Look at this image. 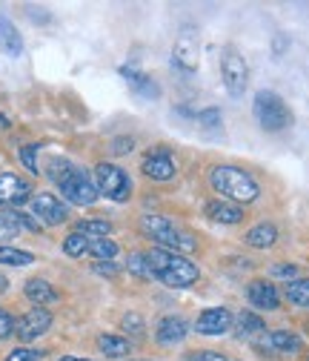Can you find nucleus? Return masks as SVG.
<instances>
[{
  "label": "nucleus",
  "mask_w": 309,
  "mask_h": 361,
  "mask_svg": "<svg viewBox=\"0 0 309 361\" xmlns=\"http://www.w3.org/2000/svg\"><path fill=\"white\" fill-rule=\"evenodd\" d=\"M146 264H149V276L163 281L166 287L181 290V287H189L198 281V267L178 252L152 250V252H146Z\"/></svg>",
  "instance_id": "nucleus-1"
},
{
  "label": "nucleus",
  "mask_w": 309,
  "mask_h": 361,
  "mask_svg": "<svg viewBox=\"0 0 309 361\" xmlns=\"http://www.w3.org/2000/svg\"><path fill=\"white\" fill-rule=\"evenodd\" d=\"M209 180H212V190L217 195H224L235 204H252L260 195L255 178L249 172L238 169V166H215Z\"/></svg>",
  "instance_id": "nucleus-2"
},
{
  "label": "nucleus",
  "mask_w": 309,
  "mask_h": 361,
  "mask_svg": "<svg viewBox=\"0 0 309 361\" xmlns=\"http://www.w3.org/2000/svg\"><path fill=\"white\" fill-rule=\"evenodd\" d=\"M141 227H144V233H146L152 241H158L160 250H166V252L184 255V252H192V250L198 247L195 238H192L187 230H181L178 224L169 221V218H163V215H144V218H141Z\"/></svg>",
  "instance_id": "nucleus-3"
},
{
  "label": "nucleus",
  "mask_w": 309,
  "mask_h": 361,
  "mask_svg": "<svg viewBox=\"0 0 309 361\" xmlns=\"http://www.w3.org/2000/svg\"><path fill=\"white\" fill-rule=\"evenodd\" d=\"M255 118H258V123L267 132H281V129L292 126L289 106L284 104L281 95L270 92V89H260V92L255 95Z\"/></svg>",
  "instance_id": "nucleus-4"
},
{
  "label": "nucleus",
  "mask_w": 309,
  "mask_h": 361,
  "mask_svg": "<svg viewBox=\"0 0 309 361\" xmlns=\"http://www.w3.org/2000/svg\"><path fill=\"white\" fill-rule=\"evenodd\" d=\"M58 187H61L63 198H66L69 204H75V207H89V204L98 201V187H95V180L86 175L83 169H77V166H72V169L66 172V178L61 180Z\"/></svg>",
  "instance_id": "nucleus-5"
},
{
  "label": "nucleus",
  "mask_w": 309,
  "mask_h": 361,
  "mask_svg": "<svg viewBox=\"0 0 309 361\" xmlns=\"http://www.w3.org/2000/svg\"><path fill=\"white\" fill-rule=\"evenodd\" d=\"M220 72H224V83L229 89V95L241 98L246 92V83H249V66L235 47H227L220 52Z\"/></svg>",
  "instance_id": "nucleus-6"
},
{
  "label": "nucleus",
  "mask_w": 309,
  "mask_h": 361,
  "mask_svg": "<svg viewBox=\"0 0 309 361\" xmlns=\"http://www.w3.org/2000/svg\"><path fill=\"white\" fill-rule=\"evenodd\" d=\"M95 187H98V192H103L106 198H112V201L120 204L132 192V180H129V175L120 166H115V164H98V169H95Z\"/></svg>",
  "instance_id": "nucleus-7"
},
{
  "label": "nucleus",
  "mask_w": 309,
  "mask_h": 361,
  "mask_svg": "<svg viewBox=\"0 0 309 361\" xmlns=\"http://www.w3.org/2000/svg\"><path fill=\"white\" fill-rule=\"evenodd\" d=\"M52 327V312L43 310V307H34L29 312H23L20 319L15 322V333L20 336V341H34L40 338L43 333H46Z\"/></svg>",
  "instance_id": "nucleus-8"
},
{
  "label": "nucleus",
  "mask_w": 309,
  "mask_h": 361,
  "mask_svg": "<svg viewBox=\"0 0 309 361\" xmlns=\"http://www.w3.org/2000/svg\"><path fill=\"white\" fill-rule=\"evenodd\" d=\"M32 195L29 180L15 172H0V207H20Z\"/></svg>",
  "instance_id": "nucleus-9"
},
{
  "label": "nucleus",
  "mask_w": 309,
  "mask_h": 361,
  "mask_svg": "<svg viewBox=\"0 0 309 361\" xmlns=\"http://www.w3.org/2000/svg\"><path fill=\"white\" fill-rule=\"evenodd\" d=\"M32 212H34L43 224H49V227H58V224H63V221L69 218L66 204H61V201H58L55 195H49V192H40V195L32 198Z\"/></svg>",
  "instance_id": "nucleus-10"
},
{
  "label": "nucleus",
  "mask_w": 309,
  "mask_h": 361,
  "mask_svg": "<svg viewBox=\"0 0 309 361\" xmlns=\"http://www.w3.org/2000/svg\"><path fill=\"white\" fill-rule=\"evenodd\" d=\"M232 312L227 307H212V310H203L201 319H198V333L201 336H224L229 333L232 327Z\"/></svg>",
  "instance_id": "nucleus-11"
},
{
  "label": "nucleus",
  "mask_w": 309,
  "mask_h": 361,
  "mask_svg": "<svg viewBox=\"0 0 309 361\" xmlns=\"http://www.w3.org/2000/svg\"><path fill=\"white\" fill-rule=\"evenodd\" d=\"M144 172L152 180H172L175 172H178V166H175V161H172V155H169L166 147H158V149H152L144 158Z\"/></svg>",
  "instance_id": "nucleus-12"
},
{
  "label": "nucleus",
  "mask_w": 309,
  "mask_h": 361,
  "mask_svg": "<svg viewBox=\"0 0 309 361\" xmlns=\"http://www.w3.org/2000/svg\"><path fill=\"white\" fill-rule=\"evenodd\" d=\"M187 336H189V324L181 319V315H166V319L158 322V330H155L158 344H178Z\"/></svg>",
  "instance_id": "nucleus-13"
},
{
  "label": "nucleus",
  "mask_w": 309,
  "mask_h": 361,
  "mask_svg": "<svg viewBox=\"0 0 309 361\" xmlns=\"http://www.w3.org/2000/svg\"><path fill=\"white\" fill-rule=\"evenodd\" d=\"M172 58H175V63H178L181 69H187V72L198 69V40H195L189 32H184V35L178 37V43H175Z\"/></svg>",
  "instance_id": "nucleus-14"
},
{
  "label": "nucleus",
  "mask_w": 309,
  "mask_h": 361,
  "mask_svg": "<svg viewBox=\"0 0 309 361\" xmlns=\"http://www.w3.org/2000/svg\"><path fill=\"white\" fill-rule=\"evenodd\" d=\"M246 295H249L252 307H258V310H278V304H281V295L270 281H252L246 287Z\"/></svg>",
  "instance_id": "nucleus-15"
},
{
  "label": "nucleus",
  "mask_w": 309,
  "mask_h": 361,
  "mask_svg": "<svg viewBox=\"0 0 309 361\" xmlns=\"http://www.w3.org/2000/svg\"><path fill=\"white\" fill-rule=\"evenodd\" d=\"M0 49H4L9 58H20L23 55V37H20V32L15 29V23L6 15H0Z\"/></svg>",
  "instance_id": "nucleus-16"
},
{
  "label": "nucleus",
  "mask_w": 309,
  "mask_h": 361,
  "mask_svg": "<svg viewBox=\"0 0 309 361\" xmlns=\"http://www.w3.org/2000/svg\"><path fill=\"white\" fill-rule=\"evenodd\" d=\"M267 344L272 353H281V355H298L301 353V336L298 333H289V330H275L267 336Z\"/></svg>",
  "instance_id": "nucleus-17"
},
{
  "label": "nucleus",
  "mask_w": 309,
  "mask_h": 361,
  "mask_svg": "<svg viewBox=\"0 0 309 361\" xmlns=\"http://www.w3.org/2000/svg\"><path fill=\"white\" fill-rule=\"evenodd\" d=\"M206 215L212 218V221H217V224H238L241 218H244V209L238 207V204H229V201H209L206 204Z\"/></svg>",
  "instance_id": "nucleus-18"
},
{
  "label": "nucleus",
  "mask_w": 309,
  "mask_h": 361,
  "mask_svg": "<svg viewBox=\"0 0 309 361\" xmlns=\"http://www.w3.org/2000/svg\"><path fill=\"white\" fill-rule=\"evenodd\" d=\"M120 75L129 80V86L135 89L138 95H144V98H158V95H160V89H158V83H155L152 78H146V75H141V72H135V69H129V66H123Z\"/></svg>",
  "instance_id": "nucleus-19"
},
{
  "label": "nucleus",
  "mask_w": 309,
  "mask_h": 361,
  "mask_svg": "<svg viewBox=\"0 0 309 361\" xmlns=\"http://www.w3.org/2000/svg\"><path fill=\"white\" fill-rule=\"evenodd\" d=\"M26 298L34 301L37 307L40 304H52V301H58V290L49 281H43V279H32V281H26Z\"/></svg>",
  "instance_id": "nucleus-20"
},
{
  "label": "nucleus",
  "mask_w": 309,
  "mask_h": 361,
  "mask_svg": "<svg viewBox=\"0 0 309 361\" xmlns=\"http://www.w3.org/2000/svg\"><path fill=\"white\" fill-rule=\"evenodd\" d=\"M278 241V230L272 227V224H258V227H252L246 233V244L255 247V250H267Z\"/></svg>",
  "instance_id": "nucleus-21"
},
{
  "label": "nucleus",
  "mask_w": 309,
  "mask_h": 361,
  "mask_svg": "<svg viewBox=\"0 0 309 361\" xmlns=\"http://www.w3.org/2000/svg\"><path fill=\"white\" fill-rule=\"evenodd\" d=\"M235 330H238V336H241V338H252V336H258V333L267 330V324H263L260 315H255V312L244 310V312L238 315V319H235Z\"/></svg>",
  "instance_id": "nucleus-22"
},
{
  "label": "nucleus",
  "mask_w": 309,
  "mask_h": 361,
  "mask_svg": "<svg viewBox=\"0 0 309 361\" xmlns=\"http://www.w3.org/2000/svg\"><path fill=\"white\" fill-rule=\"evenodd\" d=\"M75 233H80L86 238H106L112 233V224L109 221H98V218H86V221L77 224Z\"/></svg>",
  "instance_id": "nucleus-23"
},
{
  "label": "nucleus",
  "mask_w": 309,
  "mask_h": 361,
  "mask_svg": "<svg viewBox=\"0 0 309 361\" xmlns=\"http://www.w3.org/2000/svg\"><path fill=\"white\" fill-rule=\"evenodd\" d=\"M98 347H101L103 355H112V358H120V355L129 353V341L120 338V336H101L98 338Z\"/></svg>",
  "instance_id": "nucleus-24"
},
{
  "label": "nucleus",
  "mask_w": 309,
  "mask_h": 361,
  "mask_svg": "<svg viewBox=\"0 0 309 361\" xmlns=\"http://www.w3.org/2000/svg\"><path fill=\"white\" fill-rule=\"evenodd\" d=\"M286 298L289 304H298V307H309V279H295L286 284Z\"/></svg>",
  "instance_id": "nucleus-25"
},
{
  "label": "nucleus",
  "mask_w": 309,
  "mask_h": 361,
  "mask_svg": "<svg viewBox=\"0 0 309 361\" xmlns=\"http://www.w3.org/2000/svg\"><path fill=\"white\" fill-rule=\"evenodd\" d=\"M23 230L18 212H0V241H9Z\"/></svg>",
  "instance_id": "nucleus-26"
},
{
  "label": "nucleus",
  "mask_w": 309,
  "mask_h": 361,
  "mask_svg": "<svg viewBox=\"0 0 309 361\" xmlns=\"http://www.w3.org/2000/svg\"><path fill=\"white\" fill-rule=\"evenodd\" d=\"M34 255L26 250H15V247H0V264H9V267H26L32 264Z\"/></svg>",
  "instance_id": "nucleus-27"
},
{
  "label": "nucleus",
  "mask_w": 309,
  "mask_h": 361,
  "mask_svg": "<svg viewBox=\"0 0 309 361\" xmlns=\"http://www.w3.org/2000/svg\"><path fill=\"white\" fill-rule=\"evenodd\" d=\"M89 255H95L98 261H112L118 255V244L109 238H92L89 241Z\"/></svg>",
  "instance_id": "nucleus-28"
},
{
  "label": "nucleus",
  "mask_w": 309,
  "mask_h": 361,
  "mask_svg": "<svg viewBox=\"0 0 309 361\" xmlns=\"http://www.w3.org/2000/svg\"><path fill=\"white\" fill-rule=\"evenodd\" d=\"M89 241H92V238H86V235H80V233H72V235L63 241V252L72 255V258H80V255L89 252Z\"/></svg>",
  "instance_id": "nucleus-29"
},
{
  "label": "nucleus",
  "mask_w": 309,
  "mask_h": 361,
  "mask_svg": "<svg viewBox=\"0 0 309 361\" xmlns=\"http://www.w3.org/2000/svg\"><path fill=\"white\" fill-rule=\"evenodd\" d=\"M126 264H129V273H135L138 279H152L149 276V264H146V252H132Z\"/></svg>",
  "instance_id": "nucleus-30"
},
{
  "label": "nucleus",
  "mask_w": 309,
  "mask_h": 361,
  "mask_svg": "<svg viewBox=\"0 0 309 361\" xmlns=\"http://www.w3.org/2000/svg\"><path fill=\"white\" fill-rule=\"evenodd\" d=\"M72 169V164L69 161H63V158H55V161H49V178L55 180V184H61V180L66 178V172Z\"/></svg>",
  "instance_id": "nucleus-31"
},
{
  "label": "nucleus",
  "mask_w": 309,
  "mask_h": 361,
  "mask_svg": "<svg viewBox=\"0 0 309 361\" xmlns=\"http://www.w3.org/2000/svg\"><path fill=\"white\" fill-rule=\"evenodd\" d=\"M43 353L40 350H32V347H18V350H12L9 353V358L6 361H37Z\"/></svg>",
  "instance_id": "nucleus-32"
},
{
  "label": "nucleus",
  "mask_w": 309,
  "mask_h": 361,
  "mask_svg": "<svg viewBox=\"0 0 309 361\" xmlns=\"http://www.w3.org/2000/svg\"><path fill=\"white\" fill-rule=\"evenodd\" d=\"M270 273H272L275 279H295V276H298V267H295V264H272Z\"/></svg>",
  "instance_id": "nucleus-33"
},
{
  "label": "nucleus",
  "mask_w": 309,
  "mask_h": 361,
  "mask_svg": "<svg viewBox=\"0 0 309 361\" xmlns=\"http://www.w3.org/2000/svg\"><path fill=\"white\" fill-rule=\"evenodd\" d=\"M34 155H37V147H34V144L20 149V161L26 164V169H29V172H34V175H37V161H34Z\"/></svg>",
  "instance_id": "nucleus-34"
},
{
  "label": "nucleus",
  "mask_w": 309,
  "mask_h": 361,
  "mask_svg": "<svg viewBox=\"0 0 309 361\" xmlns=\"http://www.w3.org/2000/svg\"><path fill=\"white\" fill-rule=\"evenodd\" d=\"M12 333H15V319L6 310H0V338H9Z\"/></svg>",
  "instance_id": "nucleus-35"
},
{
  "label": "nucleus",
  "mask_w": 309,
  "mask_h": 361,
  "mask_svg": "<svg viewBox=\"0 0 309 361\" xmlns=\"http://www.w3.org/2000/svg\"><path fill=\"white\" fill-rule=\"evenodd\" d=\"M187 361H227V358L215 350H198V353H189Z\"/></svg>",
  "instance_id": "nucleus-36"
},
{
  "label": "nucleus",
  "mask_w": 309,
  "mask_h": 361,
  "mask_svg": "<svg viewBox=\"0 0 309 361\" xmlns=\"http://www.w3.org/2000/svg\"><path fill=\"white\" fill-rule=\"evenodd\" d=\"M198 121L203 123V126H220V112L217 109H203V112H198Z\"/></svg>",
  "instance_id": "nucleus-37"
},
{
  "label": "nucleus",
  "mask_w": 309,
  "mask_h": 361,
  "mask_svg": "<svg viewBox=\"0 0 309 361\" xmlns=\"http://www.w3.org/2000/svg\"><path fill=\"white\" fill-rule=\"evenodd\" d=\"M123 330H135V333H141V330H144V322L138 319V315H126V319H123Z\"/></svg>",
  "instance_id": "nucleus-38"
},
{
  "label": "nucleus",
  "mask_w": 309,
  "mask_h": 361,
  "mask_svg": "<svg viewBox=\"0 0 309 361\" xmlns=\"http://www.w3.org/2000/svg\"><path fill=\"white\" fill-rule=\"evenodd\" d=\"M95 273H101V276H115L118 267H115L112 261H98V264H95Z\"/></svg>",
  "instance_id": "nucleus-39"
},
{
  "label": "nucleus",
  "mask_w": 309,
  "mask_h": 361,
  "mask_svg": "<svg viewBox=\"0 0 309 361\" xmlns=\"http://www.w3.org/2000/svg\"><path fill=\"white\" fill-rule=\"evenodd\" d=\"M112 147H115L112 152H118V155H123V152H132V138H123V141H115Z\"/></svg>",
  "instance_id": "nucleus-40"
},
{
  "label": "nucleus",
  "mask_w": 309,
  "mask_h": 361,
  "mask_svg": "<svg viewBox=\"0 0 309 361\" xmlns=\"http://www.w3.org/2000/svg\"><path fill=\"white\" fill-rule=\"evenodd\" d=\"M272 49H275V55H281V52L286 49V37H284V35H278V37H275V43H272Z\"/></svg>",
  "instance_id": "nucleus-41"
},
{
  "label": "nucleus",
  "mask_w": 309,
  "mask_h": 361,
  "mask_svg": "<svg viewBox=\"0 0 309 361\" xmlns=\"http://www.w3.org/2000/svg\"><path fill=\"white\" fill-rule=\"evenodd\" d=\"M6 290H9V281H6L4 276H0V293H6Z\"/></svg>",
  "instance_id": "nucleus-42"
},
{
  "label": "nucleus",
  "mask_w": 309,
  "mask_h": 361,
  "mask_svg": "<svg viewBox=\"0 0 309 361\" xmlns=\"http://www.w3.org/2000/svg\"><path fill=\"white\" fill-rule=\"evenodd\" d=\"M61 361H89V358H75V355H63Z\"/></svg>",
  "instance_id": "nucleus-43"
}]
</instances>
